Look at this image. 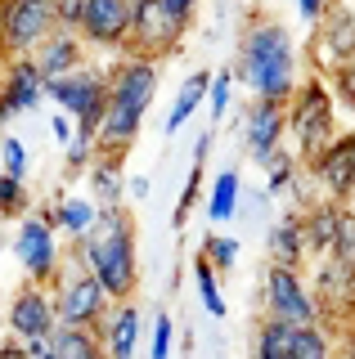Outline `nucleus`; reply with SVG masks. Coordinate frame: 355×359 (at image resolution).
Here are the masks:
<instances>
[{
	"instance_id": "a19ab883",
	"label": "nucleus",
	"mask_w": 355,
	"mask_h": 359,
	"mask_svg": "<svg viewBox=\"0 0 355 359\" xmlns=\"http://www.w3.org/2000/svg\"><path fill=\"white\" fill-rule=\"evenodd\" d=\"M81 9H86V0H59V18H63V27H76V22H81Z\"/></svg>"
},
{
	"instance_id": "49530a36",
	"label": "nucleus",
	"mask_w": 355,
	"mask_h": 359,
	"mask_svg": "<svg viewBox=\"0 0 355 359\" xmlns=\"http://www.w3.org/2000/svg\"><path fill=\"white\" fill-rule=\"evenodd\" d=\"M337 359H355V337H347V341H342V355Z\"/></svg>"
},
{
	"instance_id": "dca6fc26",
	"label": "nucleus",
	"mask_w": 355,
	"mask_h": 359,
	"mask_svg": "<svg viewBox=\"0 0 355 359\" xmlns=\"http://www.w3.org/2000/svg\"><path fill=\"white\" fill-rule=\"evenodd\" d=\"M283 144H288V104L252 99V104L243 108V149L265 166Z\"/></svg>"
},
{
	"instance_id": "473e14b6",
	"label": "nucleus",
	"mask_w": 355,
	"mask_h": 359,
	"mask_svg": "<svg viewBox=\"0 0 355 359\" xmlns=\"http://www.w3.org/2000/svg\"><path fill=\"white\" fill-rule=\"evenodd\" d=\"M328 256H337V261H347V265H355V207H351V202H342L337 238H333V252H328Z\"/></svg>"
},
{
	"instance_id": "e433bc0d",
	"label": "nucleus",
	"mask_w": 355,
	"mask_h": 359,
	"mask_svg": "<svg viewBox=\"0 0 355 359\" xmlns=\"http://www.w3.org/2000/svg\"><path fill=\"white\" fill-rule=\"evenodd\" d=\"M171 346H175V323H171V314H158V319H153L149 359H171Z\"/></svg>"
},
{
	"instance_id": "aec40b11",
	"label": "nucleus",
	"mask_w": 355,
	"mask_h": 359,
	"mask_svg": "<svg viewBox=\"0 0 355 359\" xmlns=\"http://www.w3.org/2000/svg\"><path fill=\"white\" fill-rule=\"evenodd\" d=\"M86 50H91V45L81 41V32H76V27H59L36 54H32V59H36V67H41V76H46V81H59V76L86 67Z\"/></svg>"
},
{
	"instance_id": "f03ea898",
	"label": "nucleus",
	"mask_w": 355,
	"mask_h": 359,
	"mask_svg": "<svg viewBox=\"0 0 355 359\" xmlns=\"http://www.w3.org/2000/svg\"><path fill=\"white\" fill-rule=\"evenodd\" d=\"M72 256L91 265V274L108 287L113 301H135L140 292V256H135V220L126 207H104L95 229L72 243Z\"/></svg>"
},
{
	"instance_id": "a878e982",
	"label": "nucleus",
	"mask_w": 355,
	"mask_h": 359,
	"mask_svg": "<svg viewBox=\"0 0 355 359\" xmlns=\"http://www.w3.org/2000/svg\"><path fill=\"white\" fill-rule=\"evenodd\" d=\"M212 76H216V72H189V81L180 86V95H175L171 112H166V126H162L166 135H175V130H180L185 121H189L194 112H198V104H203V99L212 95Z\"/></svg>"
},
{
	"instance_id": "37998d69",
	"label": "nucleus",
	"mask_w": 355,
	"mask_h": 359,
	"mask_svg": "<svg viewBox=\"0 0 355 359\" xmlns=\"http://www.w3.org/2000/svg\"><path fill=\"white\" fill-rule=\"evenodd\" d=\"M166 9H171L175 18H185V22H194V14H198V0H162Z\"/></svg>"
},
{
	"instance_id": "c9c22d12",
	"label": "nucleus",
	"mask_w": 355,
	"mask_h": 359,
	"mask_svg": "<svg viewBox=\"0 0 355 359\" xmlns=\"http://www.w3.org/2000/svg\"><path fill=\"white\" fill-rule=\"evenodd\" d=\"M0 162H5L9 175H18V180L27 175V149L18 135H0Z\"/></svg>"
},
{
	"instance_id": "1a4fd4ad",
	"label": "nucleus",
	"mask_w": 355,
	"mask_h": 359,
	"mask_svg": "<svg viewBox=\"0 0 355 359\" xmlns=\"http://www.w3.org/2000/svg\"><path fill=\"white\" fill-rule=\"evenodd\" d=\"M46 99L59 104V112L76 117L81 130L99 135V121L108 112V67H76V72L59 76V81H46Z\"/></svg>"
},
{
	"instance_id": "3c124183",
	"label": "nucleus",
	"mask_w": 355,
	"mask_h": 359,
	"mask_svg": "<svg viewBox=\"0 0 355 359\" xmlns=\"http://www.w3.org/2000/svg\"><path fill=\"white\" fill-rule=\"evenodd\" d=\"M0 121H5V112H0Z\"/></svg>"
},
{
	"instance_id": "c85d7f7f",
	"label": "nucleus",
	"mask_w": 355,
	"mask_h": 359,
	"mask_svg": "<svg viewBox=\"0 0 355 359\" xmlns=\"http://www.w3.org/2000/svg\"><path fill=\"white\" fill-rule=\"evenodd\" d=\"M302 171H306V162L283 144V149L265 162V194H270V198L274 194H293V184H297V175H302Z\"/></svg>"
},
{
	"instance_id": "6e6552de",
	"label": "nucleus",
	"mask_w": 355,
	"mask_h": 359,
	"mask_svg": "<svg viewBox=\"0 0 355 359\" xmlns=\"http://www.w3.org/2000/svg\"><path fill=\"white\" fill-rule=\"evenodd\" d=\"M261 310L265 319H279V323H324L310 274L293 265H274V261L261 274Z\"/></svg>"
},
{
	"instance_id": "4be33fe9",
	"label": "nucleus",
	"mask_w": 355,
	"mask_h": 359,
	"mask_svg": "<svg viewBox=\"0 0 355 359\" xmlns=\"http://www.w3.org/2000/svg\"><path fill=\"white\" fill-rule=\"evenodd\" d=\"M99 211H104V207H99L91 194H86V198H81V194H68V198L54 202V207H41V216H46L59 233H68V238L76 243V238H86V233L95 229Z\"/></svg>"
},
{
	"instance_id": "2f4dec72",
	"label": "nucleus",
	"mask_w": 355,
	"mask_h": 359,
	"mask_svg": "<svg viewBox=\"0 0 355 359\" xmlns=\"http://www.w3.org/2000/svg\"><path fill=\"white\" fill-rule=\"evenodd\" d=\"M198 252H203L207 261L220 269V274H229V269H234V261H239V238H225V233H207Z\"/></svg>"
},
{
	"instance_id": "de8ad7c7",
	"label": "nucleus",
	"mask_w": 355,
	"mask_h": 359,
	"mask_svg": "<svg viewBox=\"0 0 355 359\" xmlns=\"http://www.w3.org/2000/svg\"><path fill=\"white\" fill-rule=\"evenodd\" d=\"M32 359H59V355H54V351H50V346H46V351H41V355H32Z\"/></svg>"
},
{
	"instance_id": "412c9836",
	"label": "nucleus",
	"mask_w": 355,
	"mask_h": 359,
	"mask_svg": "<svg viewBox=\"0 0 355 359\" xmlns=\"http://www.w3.org/2000/svg\"><path fill=\"white\" fill-rule=\"evenodd\" d=\"M265 252H270V261H274V265L306 269V261H310V243H306L302 211H283V216L270 224V238H265Z\"/></svg>"
},
{
	"instance_id": "09e8293b",
	"label": "nucleus",
	"mask_w": 355,
	"mask_h": 359,
	"mask_svg": "<svg viewBox=\"0 0 355 359\" xmlns=\"http://www.w3.org/2000/svg\"><path fill=\"white\" fill-rule=\"evenodd\" d=\"M347 140H351V153H355V126H351V130H347Z\"/></svg>"
},
{
	"instance_id": "f3484780",
	"label": "nucleus",
	"mask_w": 355,
	"mask_h": 359,
	"mask_svg": "<svg viewBox=\"0 0 355 359\" xmlns=\"http://www.w3.org/2000/svg\"><path fill=\"white\" fill-rule=\"evenodd\" d=\"M41 99H46V76H41V67H36L32 54L0 63V112H5V117L32 112Z\"/></svg>"
},
{
	"instance_id": "9d476101",
	"label": "nucleus",
	"mask_w": 355,
	"mask_h": 359,
	"mask_svg": "<svg viewBox=\"0 0 355 359\" xmlns=\"http://www.w3.org/2000/svg\"><path fill=\"white\" fill-rule=\"evenodd\" d=\"M310 287L324 310V323L347 341L355 337V265L337 261V256H319L310 269Z\"/></svg>"
},
{
	"instance_id": "7c9ffc66",
	"label": "nucleus",
	"mask_w": 355,
	"mask_h": 359,
	"mask_svg": "<svg viewBox=\"0 0 355 359\" xmlns=\"http://www.w3.org/2000/svg\"><path fill=\"white\" fill-rule=\"evenodd\" d=\"M27 184L18 175H9V171H0V220H9V216H23L27 211Z\"/></svg>"
},
{
	"instance_id": "72a5a7b5",
	"label": "nucleus",
	"mask_w": 355,
	"mask_h": 359,
	"mask_svg": "<svg viewBox=\"0 0 355 359\" xmlns=\"http://www.w3.org/2000/svg\"><path fill=\"white\" fill-rule=\"evenodd\" d=\"M328 86H333V95H337V104L347 112H355V54L328 72Z\"/></svg>"
},
{
	"instance_id": "f704fd0d",
	"label": "nucleus",
	"mask_w": 355,
	"mask_h": 359,
	"mask_svg": "<svg viewBox=\"0 0 355 359\" xmlns=\"http://www.w3.org/2000/svg\"><path fill=\"white\" fill-rule=\"evenodd\" d=\"M234 67H220V72L212 76V95H207V104H212V117H225L229 99H234Z\"/></svg>"
},
{
	"instance_id": "393cba45",
	"label": "nucleus",
	"mask_w": 355,
	"mask_h": 359,
	"mask_svg": "<svg viewBox=\"0 0 355 359\" xmlns=\"http://www.w3.org/2000/svg\"><path fill=\"white\" fill-rule=\"evenodd\" d=\"M50 351L59 359H108L99 328H72V323H59V332L50 337Z\"/></svg>"
},
{
	"instance_id": "f257e3e1",
	"label": "nucleus",
	"mask_w": 355,
	"mask_h": 359,
	"mask_svg": "<svg viewBox=\"0 0 355 359\" xmlns=\"http://www.w3.org/2000/svg\"><path fill=\"white\" fill-rule=\"evenodd\" d=\"M234 76L252 90V99H274V104H288L297 95L302 76V54H297L293 32L283 27L279 18H248L239 36V59H234Z\"/></svg>"
},
{
	"instance_id": "0eeeda50",
	"label": "nucleus",
	"mask_w": 355,
	"mask_h": 359,
	"mask_svg": "<svg viewBox=\"0 0 355 359\" xmlns=\"http://www.w3.org/2000/svg\"><path fill=\"white\" fill-rule=\"evenodd\" d=\"M63 27L59 0H0V50L5 59L36 54Z\"/></svg>"
},
{
	"instance_id": "2eb2a0df",
	"label": "nucleus",
	"mask_w": 355,
	"mask_h": 359,
	"mask_svg": "<svg viewBox=\"0 0 355 359\" xmlns=\"http://www.w3.org/2000/svg\"><path fill=\"white\" fill-rule=\"evenodd\" d=\"M355 54V9L333 5L324 18L310 27V67L319 76H328L337 63H347Z\"/></svg>"
},
{
	"instance_id": "39448f33",
	"label": "nucleus",
	"mask_w": 355,
	"mask_h": 359,
	"mask_svg": "<svg viewBox=\"0 0 355 359\" xmlns=\"http://www.w3.org/2000/svg\"><path fill=\"white\" fill-rule=\"evenodd\" d=\"M54 310H59V323H72V328H99L104 323V314L113 310V297H108V287L99 283L91 274V265L81 261V256L68 252V261L63 269L54 274Z\"/></svg>"
},
{
	"instance_id": "58836bf2",
	"label": "nucleus",
	"mask_w": 355,
	"mask_h": 359,
	"mask_svg": "<svg viewBox=\"0 0 355 359\" xmlns=\"http://www.w3.org/2000/svg\"><path fill=\"white\" fill-rule=\"evenodd\" d=\"M50 135H54V140L63 144V149H68V144L76 140V117H68V112H59V117L50 121Z\"/></svg>"
},
{
	"instance_id": "cd10ccee",
	"label": "nucleus",
	"mask_w": 355,
	"mask_h": 359,
	"mask_svg": "<svg viewBox=\"0 0 355 359\" xmlns=\"http://www.w3.org/2000/svg\"><path fill=\"white\" fill-rule=\"evenodd\" d=\"M194 287H198V301L212 319H225V297H220V269L207 261L203 252L194 256Z\"/></svg>"
},
{
	"instance_id": "c03bdc74",
	"label": "nucleus",
	"mask_w": 355,
	"mask_h": 359,
	"mask_svg": "<svg viewBox=\"0 0 355 359\" xmlns=\"http://www.w3.org/2000/svg\"><path fill=\"white\" fill-rule=\"evenodd\" d=\"M126 194L135 198V202H144L149 198V175H130V184H126Z\"/></svg>"
},
{
	"instance_id": "79ce46f5",
	"label": "nucleus",
	"mask_w": 355,
	"mask_h": 359,
	"mask_svg": "<svg viewBox=\"0 0 355 359\" xmlns=\"http://www.w3.org/2000/svg\"><path fill=\"white\" fill-rule=\"evenodd\" d=\"M0 359H32V355H27V341H18V337H5V341H0Z\"/></svg>"
},
{
	"instance_id": "4c0bfd02",
	"label": "nucleus",
	"mask_w": 355,
	"mask_h": 359,
	"mask_svg": "<svg viewBox=\"0 0 355 359\" xmlns=\"http://www.w3.org/2000/svg\"><path fill=\"white\" fill-rule=\"evenodd\" d=\"M198 184H203V166L194 162V171H189V180H185V189H180V207H175V229H180L185 220H189V211H194V202H198Z\"/></svg>"
},
{
	"instance_id": "a18cd8bd",
	"label": "nucleus",
	"mask_w": 355,
	"mask_h": 359,
	"mask_svg": "<svg viewBox=\"0 0 355 359\" xmlns=\"http://www.w3.org/2000/svg\"><path fill=\"white\" fill-rule=\"evenodd\" d=\"M207 153H212V130H203V135H198V144H194V162L203 166V162H207Z\"/></svg>"
},
{
	"instance_id": "9b49d317",
	"label": "nucleus",
	"mask_w": 355,
	"mask_h": 359,
	"mask_svg": "<svg viewBox=\"0 0 355 359\" xmlns=\"http://www.w3.org/2000/svg\"><path fill=\"white\" fill-rule=\"evenodd\" d=\"M189 22L175 18L162 0H135V22H130V45L126 54H140V59H166V54L180 50Z\"/></svg>"
},
{
	"instance_id": "20e7f679",
	"label": "nucleus",
	"mask_w": 355,
	"mask_h": 359,
	"mask_svg": "<svg viewBox=\"0 0 355 359\" xmlns=\"http://www.w3.org/2000/svg\"><path fill=\"white\" fill-rule=\"evenodd\" d=\"M337 95H333L328 76L310 72L302 86H297V95L288 99V149H293L302 162L310 166L319 153L328 149L333 140H337Z\"/></svg>"
},
{
	"instance_id": "b1692460",
	"label": "nucleus",
	"mask_w": 355,
	"mask_h": 359,
	"mask_svg": "<svg viewBox=\"0 0 355 359\" xmlns=\"http://www.w3.org/2000/svg\"><path fill=\"white\" fill-rule=\"evenodd\" d=\"M337 220H342V202L333 198H319L302 211V224H306V243H310V261L333 252V238H337Z\"/></svg>"
},
{
	"instance_id": "5701e85b",
	"label": "nucleus",
	"mask_w": 355,
	"mask_h": 359,
	"mask_svg": "<svg viewBox=\"0 0 355 359\" xmlns=\"http://www.w3.org/2000/svg\"><path fill=\"white\" fill-rule=\"evenodd\" d=\"M121 162H126V153H104L91 162V171H86V184H91V198L99 207H121V198H126V171H121Z\"/></svg>"
},
{
	"instance_id": "7ed1b4c3",
	"label": "nucleus",
	"mask_w": 355,
	"mask_h": 359,
	"mask_svg": "<svg viewBox=\"0 0 355 359\" xmlns=\"http://www.w3.org/2000/svg\"><path fill=\"white\" fill-rule=\"evenodd\" d=\"M158 99V59L121 54L108 67V112L99 121V149L104 153H126L144 126V112Z\"/></svg>"
},
{
	"instance_id": "f8f14e48",
	"label": "nucleus",
	"mask_w": 355,
	"mask_h": 359,
	"mask_svg": "<svg viewBox=\"0 0 355 359\" xmlns=\"http://www.w3.org/2000/svg\"><path fill=\"white\" fill-rule=\"evenodd\" d=\"M14 256H18V265H23V274L32 278V283H54V274L63 269L59 229H54L41 211L23 216V224H18V238H14Z\"/></svg>"
},
{
	"instance_id": "bb28decb",
	"label": "nucleus",
	"mask_w": 355,
	"mask_h": 359,
	"mask_svg": "<svg viewBox=\"0 0 355 359\" xmlns=\"http://www.w3.org/2000/svg\"><path fill=\"white\" fill-rule=\"evenodd\" d=\"M239 202H243V180L239 171H220L212 180V194H207V220L212 224H225L239 216Z\"/></svg>"
},
{
	"instance_id": "ea45409f",
	"label": "nucleus",
	"mask_w": 355,
	"mask_h": 359,
	"mask_svg": "<svg viewBox=\"0 0 355 359\" xmlns=\"http://www.w3.org/2000/svg\"><path fill=\"white\" fill-rule=\"evenodd\" d=\"M328 9H333V0H297V14H302L310 27H315V22L328 14Z\"/></svg>"
},
{
	"instance_id": "c756f323",
	"label": "nucleus",
	"mask_w": 355,
	"mask_h": 359,
	"mask_svg": "<svg viewBox=\"0 0 355 359\" xmlns=\"http://www.w3.org/2000/svg\"><path fill=\"white\" fill-rule=\"evenodd\" d=\"M95 157H99V135L76 126V140L68 144V149H63V175H81V171H91Z\"/></svg>"
},
{
	"instance_id": "ddd939ff",
	"label": "nucleus",
	"mask_w": 355,
	"mask_h": 359,
	"mask_svg": "<svg viewBox=\"0 0 355 359\" xmlns=\"http://www.w3.org/2000/svg\"><path fill=\"white\" fill-rule=\"evenodd\" d=\"M130 22H135V0H86L76 32H81V41L91 45V50L126 54Z\"/></svg>"
},
{
	"instance_id": "4468645a",
	"label": "nucleus",
	"mask_w": 355,
	"mask_h": 359,
	"mask_svg": "<svg viewBox=\"0 0 355 359\" xmlns=\"http://www.w3.org/2000/svg\"><path fill=\"white\" fill-rule=\"evenodd\" d=\"M5 323H9V337H18V341H36V337L59 332V310H54L50 283H32L27 278V283L9 297Z\"/></svg>"
},
{
	"instance_id": "a211bd4d",
	"label": "nucleus",
	"mask_w": 355,
	"mask_h": 359,
	"mask_svg": "<svg viewBox=\"0 0 355 359\" xmlns=\"http://www.w3.org/2000/svg\"><path fill=\"white\" fill-rule=\"evenodd\" d=\"M310 175H315L319 194L333 198V202H355V153H351V140L347 130L328 144L324 153L310 162Z\"/></svg>"
},
{
	"instance_id": "6ab92c4d",
	"label": "nucleus",
	"mask_w": 355,
	"mask_h": 359,
	"mask_svg": "<svg viewBox=\"0 0 355 359\" xmlns=\"http://www.w3.org/2000/svg\"><path fill=\"white\" fill-rule=\"evenodd\" d=\"M140 306L135 301H113V310L104 314V323H99V341H104V355L108 359H135L140 351Z\"/></svg>"
},
{
	"instance_id": "423d86ee",
	"label": "nucleus",
	"mask_w": 355,
	"mask_h": 359,
	"mask_svg": "<svg viewBox=\"0 0 355 359\" xmlns=\"http://www.w3.org/2000/svg\"><path fill=\"white\" fill-rule=\"evenodd\" d=\"M342 337L328 323H279L265 319L252 337V359H337Z\"/></svg>"
},
{
	"instance_id": "8fccbe9b",
	"label": "nucleus",
	"mask_w": 355,
	"mask_h": 359,
	"mask_svg": "<svg viewBox=\"0 0 355 359\" xmlns=\"http://www.w3.org/2000/svg\"><path fill=\"white\" fill-rule=\"evenodd\" d=\"M0 63H5V50H0Z\"/></svg>"
}]
</instances>
